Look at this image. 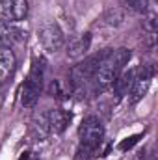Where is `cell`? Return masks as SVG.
I'll use <instances>...</instances> for the list:
<instances>
[{
    "mask_svg": "<svg viewBox=\"0 0 158 160\" xmlns=\"http://www.w3.org/2000/svg\"><path fill=\"white\" fill-rule=\"evenodd\" d=\"M130 60V50L128 48H116V50H108L106 56L101 60L97 71H95V84H97V89H108L112 88V84L116 82L123 67L128 63Z\"/></svg>",
    "mask_w": 158,
    "mask_h": 160,
    "instance_id": "1",
    "label": "cell"
},
{
    "mask_svg": "<svg viewBox=\"0 0 158 160\" xmlns=\"http://www.w3.org/2000/svg\"><path fill=\"white\" fill-rule=\"evenodd\" d=\"M78 136H80V149H78V160H86L102 142L104 136V127L99 118L95 116H87L86 119L80 123L78 128Z\"/></svg>",
    "mask_w": 158,
    "mask_h": 160,
    "instance_id": "2",
    "label": "cell"
},
{
    "mask_svg": "<svg viewBox=\"0 0 158 160\" xmlns=\"http://www.w3.org/2000/svg\"><path fill=\"white\" fill-rule=\"evenodd\" d=\"M43 77H45V65L41 60H34L32 63V69H30V75L22 86V95H21V101H22V106L26 108H34L36 102L39 101L41 89H43Z\"/></svg>",
    "mask_w": 158,
    "mask_h": 160,
    "instance_id": "3",
    "label": "cell"
},
{
    "mask_svg": "<svg viewBox=\"0 0 158 160\" xmlns=\"http://www.w3.org/2000/svg\"><path fill=\"white\" fill-rule=\"evenodd\" d=\"M39 41L43 45V48L47 52H58L65 47V38H63V32L60 30L58 24L54 22H43L39 26Z\"/></svg>",
    "mask_w": 158,
    "mask_h": 160,
    "instance_id": "4",
    "label": "cell"
},
{
    "mask_svg": "<svg viewBox=\"0 0 158 160\" xmlns=\"http://www.w3.org/2000/svg\"><path fill=\"white\" fill-rule=\"evenodd\" d=\"M153 77H155V69H153L151 65H143V69L140 71V75L134 77L132 88H130V91H128V95H130V104H132V106L138 104V102L145 97V93L149 91V86H151Z\"/></svg>",
    "mask_w": 158,
    "mask_h": 160,
    "instance_id": "5",
    "label": "cell"
},
{
    "mask_svg": "<svg viewBox=\"0 0 158 160\" xmlns=\"http://www.w3.org/2000/svg\"><path fill=\"white\" fill-rule=\"evenodd\" d=\"M0 13L6 21H22L28 13V0H0Z\"/></svg>",
    "mask_w": 158,
    "mask_h": 160,
    "instance_id": "6",
    "label": "cell"
},
{
    "mask_svg": "<svg viewBox=\"0 0 158 160\" xmlns=\"http://www.w3.org/2000/svg\"><path fill=\"white\" fill-rule=\"evenodd\" d=\"M69 121H71V114L62 110V108H52L47 114V125H48L50 134H62L67 128Z\"/></svg>",
    "mask_w": 158,
    "mask_h": 160,
    "instance_id": "7",
    "label": "cell"
},
{
    "mask_svg": "<svg viewBox=\"0 0 158 160\" xmlns=\"http://www.w3.org/2000/svg\"><path fill=\"white\" fill-rule=\"evenodd\" d=\"M15 54L9 47H0V84L9 78V75L15 69Z\"/></svg>",
    "mask_w": 158,
    "mask_h": 160,
    "instance_id": "8",
    "label": "cell"
},
{
    "mask_svg": "<svg viewBox=\"0 0 158 160\" xmlns=\"http://www.w3.org/2000/svg\"><path fill=\"white\" fill-rule=\"evenodd\" d=\"M89 45H91V34H82V36L73 38L69 41V47H67L69 58H82L89 50Z\"/></svg>",
    "mask_w": 158,
    "mask_h": 160,
    "instance_id": "9",
    "label": "cell"
},
{
    "mask_svg": "<svg viewBox=\"0 0 158 160\" xmlns=\"http://www.w3.org/2000/svg\"><path fill=\"white\" fill-rule=\"evenodd\" d=\"M134 77H136V71H134V69H130V71H121V75H119L117 78H116V82L112 84V88H114V91H116L117 97L128 95V91H130V88H132V82H134Z\"/></svg>",
    "mask_w": 158,
    "mask_h": 160,
    "instance_id": "10",
    "label": "cell"
},
{
    "mask_svg": "<svg viewBox=\"0 0 158 160\" xmlns=\"http://www.w3.org/2000/svg\"><path fill=\"white\" fill-rule=\"evenodd\" d=\"M123 21H125V9L123 8H112L102 15V22L110 28H116L119 24H123Z\"/></svg>",
    "mask_w": 158,
    "mask_h": 160,
    "instance_id": "11",
    "label": "cell"
},
{
    "mask_svg": "<svg viewBox=\"0 0 158 160\" xmlns=\"http://www.w3.org/2000/svg\"><path fill=\"white\" fill-rule=\"evenodd\" d=\"M123 9H130L136 13H145L149 8V0H119Z\"/></svg>",
    "mask_w": 158,
    "mask_h": 160,
    "instance_id": "12",
    "label": "cell"
},
{
    "mask_svg": "<svg viewBox=\"0 0 158 160\" xmlns=\"http://www.w3.org/2000/svg\"><path fill=\"white\" fill-rule=\"evenodd\" d=\"M145 24H147V28H149L153 34L156 32V17H155V13H151V15H149V19H147V22H145Z\"/></svg>",
    "mask_w": 158,
    "mask_h": 160,
    "instance_id": "13",
    "label": "cell"
},
{
    "mask_svg": "<svg viewBox=\"0 0 158 160\" xmlns=\"http://www.w3.org/2000/svg\"><path fill=\"white\" fill-rule=\"evenodd\" d=\"M132 160H145V155H143V153H138V155H136Z\"/></svg>",
    "mask_w": 158,
    "mask_h": 160,
    "instance_id": "14",
    "label": "cell"
},
{
    "mask_svg": "<svg viewBox=\"0 0 158 160\" xmlns=\"http://www.w3.org/2000/svg\"><path fill=\"white\" fill-rule=\"evenodd\" d=\"M30 160H37V158H36V157H32V158H30Z\"/></svg>",
    "mask_w": 158,
    "mask_h": 160,
    "instance_id": "15",
    "label": "cell"
}]
</instances>
